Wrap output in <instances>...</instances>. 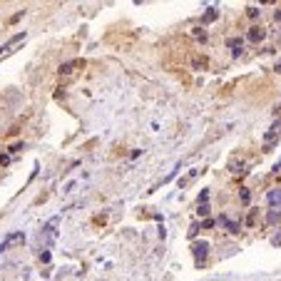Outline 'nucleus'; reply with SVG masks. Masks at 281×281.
Segmentation results:
<instances>
[{
  "label": "nucleus",
  "mask_w": 281,
  "mask_h": 281,
  "mask_svg": "<svg viewBox=\"0 0 281 281\" xmlns=\"http://www.w3.org/2000/svg\"><path fill=\"white\" fill-rule=\"evenodd\" d=\"M57 222H60V217H53L45 227L40 229V234H37V239H40V244H42V249H48L53 242H55V236H57Z\"/></svg>",
  "instance_id": "1"
},
{
  "label": "nucleus",
  "mask_w": 281,
  "mask_h": 281,
  "mask_svg": "<svg viewBox=\"0 0 281 281\" xmlns=\"http://www.w3.org/2000/svg\"><path fill=\"white\" fill-rule=\"evenodd\" d=\"M25 242V234L23 231H13V234H8L3 242H0V251H5V249H10V246H15V244H23Z\"/></svg>",
  "instance_id": "2"
},
{
  "label": "nucleus",
  "mask_w": 281,
  "mask_h": 281,
  "mask_svg": "<svg viewBox=\"0 0 281 281\" xmlns=\"http://www.w3.org/2000/svg\"><path fill=\"white\" fill-rule=\"evenodd\" d=\"M25 37H28V35H25V30H23V33H15V35L5 42V45L0 48V55H3V53H13V48H15V45H20V42H25Z\"/></svg>",
  "instance_id": "3"
},
{
  "label": "nucleus",
  "mask_w": 281,
  "mask_h": 281,
  "mask_svg": "<svg viewBox=\"0 0 281 281\" xmlns=\"http://www.w3.org/2000/svg\"><path fill=\"white\" fill-rule=\"evenodd\" d=\"M192 249H194V259H197V264H202V262H204V259H207V251H209V244H207V242H197V244H194Z\"/></svg>",
  "instance_id": "4"
},
{
  "label": "nucleus",
  "mask_w": 281,
  "mask_h": 281,
  "mask_svg": "<svg viewBox=\"0 0 281 281\" xmlns=\"http://www.w3.org/2000/svg\"><path fill=\"white\" fill-rule=\"evenodd\" d=\"M80 65H82V60H70V62L60 65V75H70L75 68H80Z\"/></svg>",
  "instance_id": "5"
},
{
  "label": "nucleus",
  "mask_w": 281,
  "mask_h": 281,
  "mask_svg": "<svg viewBox=\"0 0 281 281\" xmlns=\"http://www.w3.org/2000/svg\"><path fill=\"white\" fill-rule=\"evenodd\" d=\"M229 48H231V55H234V57H239L242 50H244V42H242L239 37H234V40H229Z\"/></svg>",
  "instance_id": "6"
},
{
  "label": "nucleus",
  "mask_w": 281,
  "mask_h": 281,
  "mask_svg": "<svg viewBox=\"0 0 281 281\" xmlns=\"http://www.w3.org/2000/svg\"><path fill=\"white\" fill-rule=\"evenodd\" d=\"M264 35H266V30H264V28H251L246 37H249L251 42H259V40H264Z\"/></svg>",
  "instance_id": "7"
},
{
  "label": "nucleus",
  "mask_w": 281,
  "mask_h": 281,
  "mask_svg": "<svg viewBox=\"0 0 281 281\" xmlns=\"http://www.w3.org/2000/svg\"><path fill=\"white\" fill-rule=\"evenodd\" d=\"M219 222H222V224H224V227H227V229H229L231 234H236V231H242V227H239V224H236V222H231L229 217H222Z\"/></svg>",
  "instance_id": "8"
},
{
  "label": "nucleus",
  "mask_w": 281,
  "mask_h": 281,
  "mask_svg": "<svg viewBox=\"0 0 281 281\" xmlns=\"http://www.w3.org/2000/svg\"><path fill=\"white\" fill-rule=\"evenodd\" d=\"M219 18V10L217 8H209L204 15H202V23H211V20H217Z\"/></svg>",
  "instance_id": "9"
},
{
  "label": "nucleus",
  "mask_w": 281,
  "mask_h": 281,
  "mask_svg": "<svg viewBox=\"0 0 281 281\" xmlns=\"http://www.w3.org/2000/svg\"><path fill=\"white\" fill-rule=\"evenodd\" d=\"M269 204H281V189L269 192Z\"/></svg>",
  "instance_id": "10"
},
{
  "label": "nucleus",
  "mask_w": 281,
  "mask_h": 281,
  "mask_svg": "<svg viewBox=\"0 0 281 281\" xmlns=\"http://www.w3.org/2000/svg\"><path fill=\"white\" fill-rule=\"evenodd\" d=\"M199 214H202V217H207V214H209V204L204 202V204H199V209H197Z\"/></svg>",
  "instance_id": "11"
},
{
  "label": "nucleus",
  "mask_w": 281,
  "mask_h": 281,
  "mask_svg": "<svg viewBox=\"0 0 281 281\" xmlns=\"http://www.w3.org/2000/svg\"><path fill=\"white\" fill-rule=\"evenodd\" d=\"M207 199H209V192H207V189H202V194H199V204H204Z\"/></svg>",
  "instance_id": "12"
},
{
  "label": "nucleus",
  "mask_w": 281,
  "mask_h": 281,
  "mask_svg": "<svg viewBox=\"0 0 281 281\" xmlns=\"http://www.w3.org/2000/svg\"><path fill=\"white\" fill-rule=\"evenodd\" d=\"M20 149H25V144H23V142H18V144H13V147H10V152H20Z\"/></svg>",
  "instance_id": "13"
},
{
  "label": "nucleus",
  "mask_w": 281,
  "mask_h": 281,
  "mask_svg": "<svg viewBox=\"0 0 281 281\" xmlns=\"http://www.w3.org/2000/svg\"><path fill=\"white\" fill-rule=\"evenodd\" d=\"M274 169H276V172H279V169H281V159H279V162H276V167H274Z\"/></svg>",
  "instance_id": "14"
},
{
  "label": "nucleus",
  "mask_w": 281,
  "mask_h": 281,
  "mask_svg": "<svg viewBox=\"0 0 281 281\" xmlns=\"http://www.w3.org/2000/svg\"><path fill=\"white\" fill-rule=\"evenodd\" d=\"M276 72H281V62H279V65H276Z\"/></svg>",
  "instance_id": "15"
}]
</instances>
